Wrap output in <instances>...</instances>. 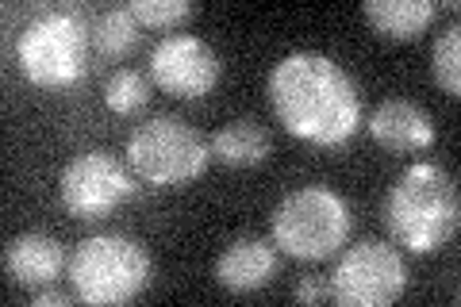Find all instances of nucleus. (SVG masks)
Returning a JSON list of instances; mask_svg holds the SVG:
<instances>
[{
  "instance_id": "10",
  "label": "nucleus",
  "mask_w": 461,
  "mask_h": 307,
  "mask_svg": "<svg viewBox=\"0 0 461 307\" xmlns=\"http://www.w3.org/2000/svg\"><path fill=\"white\" fill-rule=\"evenodd\" d=\"M277 276V246L258 239V235H242L235 242L223 246V254L215 257V281L227 292H258Z\"/></svg>"
},
{
  "instance_id": "20",
  "label": "nucleus",
  "mask_w": 461,
  "mask_h": 307,
  "mask_svg": "<svg viewBox=\"0 0 461 307\" xmlns=\"http://www.w3.org/2000/svg\"><path fill=\"white\" fill-rule=\"evenodd\" d=\"M69 300H74V296H69V292H58L54 284H42V288L32 292V303H35V307H47V303L62 307V303H69Z\"/></svg>"
},
{
  "instance_id": "12",
  "label": "nucleus",
  "mask_w": 461,
  "mask_h": 307,
  "mask_svg": "<svg viewBox=\"0 0 461 307\" xmlns=\"http://www.w3.org/2000/svg\"><path fill=\"white\" fill-rule=\"evenodd\" d=\"M66 246L54 235H42V230H23V235L8 239L5 246V273L23 288H42L54 284L58 273L66 269Z\"/></svg>"
},
{
  "instance_id": "7",
  "label": "nucleus",
  "mask_w": 461,
  "mask_h": 307,
  "mask_svg": "<svg viewBox=\"0 0 461 307\" xmlns=\"http://www.w3.org/2000/svg\"><path fill=\"white\" fill-rule=\"evenodd\" d=\"M327 288L330 300L342 307H388L408 288V266L393 242L362 239L339 254Z\"/></svg>"
},
{
  "instance_id": "4",
  "label": "nucleus",
  "mask_w": 461,
  "mask_h": 307,
  "mask_svg": "<svg viewBox=\"0 0 461 307\" xmlns=\"http://www.w3.org/2000/svg\"><path fill=\"white\" fill-rule=\"evenodd\" d=\"M273 246L296 261L335 257L350 239V203L327 185L293 188L269 219Z\"/></svg>"
},
{
  "instance_id": "6",
  "label": "nucleus",
  "mask_w": 461,
  "mask_h": 307,
  "mask_svg": "<svg viewBox=\"0 0 461 307\" xmlns=\"http://www.w3.org/2000/svg\"><path fill=\"white\" fill-rule=\"evenodd\" d=\"M89 27L74 12H42L20 32L16 62L39 89H69L89 73Z\"/></svg>"
},
{
  "instance_id": "11",
  "label": "nucleus",
  "mask_w": 461,
  "mask_h": 307,
  "mask_svg": "<svg viewBox=\"0 0 461 307\" xmlns=\"http://www.w3.org/2000/svg\"><path fill=\"white\" fill-rule=\"evenodd\" d=\"M366 127H369V135L393 154L427 150V146L435 142V123H430L427 108H420L415 100H403V96H393L373 108Z\"/></svg>"
},
{
  "instance_id": "16",
  "label": "nucleus",
  "mask_w": 461,
  "mask_h": 307,
  "mask_svg": "<svg viewBox=\"0 0 461 307\" xmlns=\"http://www.w3.org/2000/svg\"><path fill=\"white\" fill-rule=\"evenodd\" d=\"M150 100V81L139 69H115L104 81V104L115 115H135L139 108H147Z\"/></svg>"
},
{
  "instance_id": "15",
  "label": "nucleus",
  "mask_w": 461,
  "mask_h": 307,
  "mask_svg": "<svg viewBox=\"0 0 461 307\" xmlns=\"http://www.w3.org/2000/svg\"><path fill=\"white\" fill-rule=\"evenodd\" d=\"M139 20L131 16V8H108L89 23V39H93V50L104 54V58H127L139 47Z\"/></svg>"
},
{
  "instance_id": "17",
  "label": "nucleus",
  "mask_w": 461,
  "mask_h": 307,
  "mask_svg": "<svg viewBox=\"0 0 461 307\" xmlns=\"http://www.w3.org/2000/svg\"><path fill=\"white\" fill-rule=\"evenodd\" d=\"M430 69H435L438 89H446L450 96L461 93V27L457 23H450L435 39V58H430Z\"/></svg>"
},
{
  "instance_id": "5",
  "label": "nucleus",
  "mask_w": 461,
  "mask_h": 307,
  "mask_svg": "<svg viewBox=\"0 0 461 307\" xmlns=\"http://www.w3.org/2000/svg\"><path fill=\"white\" fill-rule=\"evenodd\" d=\"M212 162V146L181 115H154L127 139V166L142 185L181 188L196 181Z\"/></svg>"
},
{
  "instance_id": "19",
  "label": "nucleus",
  "mask_w": 461,
  "mask_h": 307,
  "mask_svg": "<svg viewBox=\"0 0 461 307\" xmlns=\"http://www.w3.org/2000/svg\"><path fill=\"white\" fill-rule=\"evenodd\" d=\"M293 296H296L300 303H323V300H330V288H327L323 276H304V281L296 284Z\"/></svg>"
},
{
  "instance_id": "13",
  "label": "nucleus",
  "mask_w": 461,
  "mask_h": 307,
  "mask_svg": "<svg viewBox=\"0 0 461 307\" xmlns=\"http://www.w3.org/2000/svg\"><path fill=\"white\" fill-rule=\"evenodd\" d=\"M212 162H223L230 169H250V166H262L273 142H269V131L258 123V120H230L212 135Z\"/></svg>"
},
{
  "instance_id": "3",
  "label": "nucleus",
  "mask_w": 461,
  "mask_h": 307,
  "mask_svg": "<svg viewBox=\"0 0 461 307\" xmlns=\"http://www.w3.org/2000/svg\"><path fill=\"white\" fill-rule=\"evenodd\" d=\"M69 288L81 303L120 307L139 300L150 284V254L147 246L127 235H89L74 246L66 261Z\"/></svg>"
},
{
  "instance_id": "2",
  "label": "nucleus",
  "mask_w": 461,
  "mask_h": 307,
  "mask_svg": "<svg viewBox=\"0 0 461 307\" xmlns=\"http://www.w3.org/2000/svg\"><path fill=\"white\" fill-rule=\"evenodd\" d=\"M461 200L454 177L435 162H415L400 173L384 196V227L396 246L435 254L457 235Z\"/></svg>"
},
{
  "instance_id": "1",
  "label": "nucleus",
  "mask_w": 461,
  "mask_h": 307,
  "mask_svg": "<svg viewBox=\"0 0 461 307\" xmlns=\"http://www.w3.org/2000/svg\"><path fill=\"white\" fill-rule=\"evenodd\" d=\"M269 108L277 123L300 142L342 146L362 127L357 81L330 54L293 50L269 69Z\"/></svg>"
},
{
  "instance_id": "9",
  "label": "nucleus",
  "mask_w": 461,
  "mask_h": 307,
  "mask_svg": "<svg viewBox=\"0 0 461 307\" xmlns=\"http://www.w3.org/2000/svg\"><path fill=\"white\" fill-rule=\"evenodd\" d=\"M223 62L200 35L173 32L150 50V77L177 100H204L220 85Z\"/></svg>"
},
{
  "instance_id": "14",
  "label": "nucleus",
  "mask_w": 461,
  "mask_h": 307,
  "mask_svg": "<svg viewBox=\"0 0 461 307\" xmlns=\"http://www.w3.org/2000/svg\"><path fill=\"white\" fill-rule=\"evenodd\" d=\"M435 12L438 5H430V0H366L362 5V16L369 20L373 32L400 42L420 39L435 20Z\"/></svg>"
},
{
  "instance_id": "18",
  "label": "nucleus",
  "mask_w": 461,
  "mask_h": 307,
  "mask_svg": "<svg viewBox=\"0 0 461 307\" xmlns=\"http://www.w3.org/2000/svg\"><path fill=\"white\" fill-rule=\"evenodd\" d=\"M127 8L142 27H177L193 16L189 0H131Z\"/></svg>"
},
{
  "instance_id": "8",
  "label": "nucleus",
  "mask_w": 461,
  "mask_h": 307,
  "mask_svg": "<svg viewBox=\"0 0 461 307\" xmlns=\"http://www.w3.org/2000/svg\"><path fill=\"white\" fill-rule=\"evenodd\" d=\"M58 196L74 219H104L135 196V177L108 150H85L66 162L58 177Z\"/></svg>"
}]
</instances>
